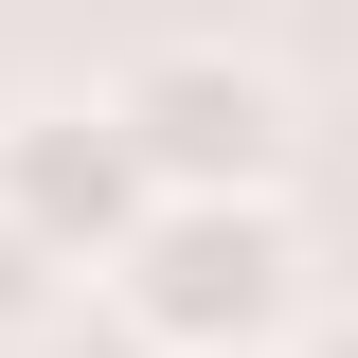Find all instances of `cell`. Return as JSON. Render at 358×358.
<instances>
[{"label": "cell", "instance_id": "1", "mask_svg": "<svg viewBox=\"0 0 358 358\" xmlns=\"http://www.w3.org/2000/svg\"><path fill=\"white\" fill-rule=\"evenodd\" d=\"M108 305L143 358H287L305 341V233H287V197H162L108 251Z\"/></svg>", "mask_w": 358, "mask_h": 358}, {"label": "cell", "instance_id": "4", "mask_svg": "<svg viewBox=\"0 0 358 358\" xmlns=\"http://www.w3.org/2000/svg\"><path fill=\"white\" fill-rule=\"evenodd\" d=\"M72 305H90V268L54 251V233H18V215H0V341H54Z\"/></svg>", "mask_w": 358, "mask_h": 358}, {"label": "cell", "instance_id": "5", "mask_svg": "<svg viewBox=\"0 0 358 358\" xmlns=\"http://www.w3.org/2000/svg\"><path fill=\"white\" fill-rule=\"evenodd\" d=\"M287 358H358V305H341V322H305V341H287Z\"/></svg>", "mask_w": 358, "mask_h": 358}, {"label": "cell", "instance_id": "2", "mask_svg": "<svg viewBox=\"0 0 358 358\" xmlns=\"http://www.w3.org/2000/svg\"><path fill=\"white\" fill-rule=\"evenodd\" d=\"M143 126V162H162V197H287V162H305V108H287V72L233 36H162L126 90H108Z\"/></svg>", "mask_w": 358, "mask_h": 358}, {"label": "cell", "instance_id": "3", "mask_svg": "<svg viewBox=\"0 0 358 358\" xmlns=\"http://www.w3.org/2000/svg\"><path fill=\"white\" fill-rule=\"evenodd\" d=\"M0 215L18 233H54V251L108 287V251H126L143 215H162V162H143V126L108 108V90H36V108H0Z\"/></svg>", "mask_w": 358, "mask_h": 358}]
</instances>
